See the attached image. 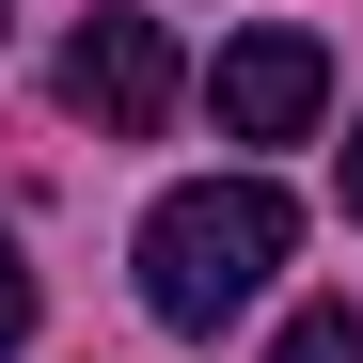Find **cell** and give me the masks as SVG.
<instances>
[{
  "mask_svg": "<svg viewBox=\"0 0 363 363\" xmlns=\"http://www.w3.org/2000/svg\"><path fill=\"white\" fill-rule=\"evenodd\" d=\"M284 253H300V206L269 174H190V190L143 206V316L158 332H237Z\"/></svg>",
  "mask_w": 363,
  "mask_h": 363,
  "instance_id": "cell-1",
  "label": "cell"
},
{
  "mask_svg": "<svg viewBox=\"0 0 363 363\" xmlns=\"http://www.w3.org/2000/svg\"><path fill=\"white\" fill-rule=\"evenodd\" d=\"M174 95H190V64H174V32L158 16H79L64 32V111L111 143H158L174 127Z\"/></svg>",
  "mask_w": 363,
  "mask_h": 363,
  "instance_id": "cell-2",
  "label": "cell"
},
{
  "mask_svg": "<svg viewBox=\"0 0 363 363\" xmlns=\"http://www.w3.org/2000/svg\"><path fill=\"white\" fill-rule=\"evenodd\" d=\"M206 111H221V143H300V127L332 111L316 32H237L221 64H206Z\"/></svg>",
  "mask_w": 363,
  "mask_h": 363,
  "instance_id": "cell-3",
  "label": "cell"
},
{
  "mask_svg": "<svg viewBox=\"0 0 363 363\" xmlns=\"http://www.w3.org/2000/svg\"><path fill=\"white\" fill-rule=\"evenodd\" d=\"M269 363H363V300H316V316H284Z\"/></svg>",
  "mask_w": 363,
  "mask_h": 363,
  "instance_id": "cell-4",
  "label": "cell"
},
{
  "mask_svg": "<svg viewBox=\"0 0 363 363\" xmlns=\"http://www.w3.org/2000/svg\"><path fill=\"white\" fill-rule=\"evenodd\" d=\"M0 347H32V253H16V221H0Z\"/></svg>",
  "mask_w": 363,
  "mask_h": 363,
  "instance_id": "cell-5",
  "label": "cell"
},
{
  "mask_svg": "<svg viewBox=\"0 0 363 363\" xmlns=\"http://www.w3.org/2000/svg\"><path fill=\"white\" fill-rule=\"evenodd\" d=\"M347 221H363V127H347Z\"/></svg>",
  "mask_w": 363,
  "mask_h": 363,
  "instance_id": "cell-6",
  "label": "cell"
}]
</instances>
